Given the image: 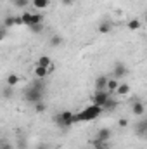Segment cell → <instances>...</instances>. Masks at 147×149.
Returning <instances> with one entry per match:
<instances>
[{
	"instance_id": "ac0fdd59",
	"label": "cell",
	"mask_w": 147,
	"mask_h": 149,
	"mask_svg": "<svg viewBox=\"0 0 147 149\" xmlns=\"http://www.w3.org/2000/svg\"><path fill=\"white\" fill-rule=\"evenodd\" d=\"M21 17H23V23H24V26H28V28H30V26L33 24V14H31V12H24Z\"/></svg>"
},
{
	"instance_id": "9a60e30c",
	"label": "cell",
	"mask_w": 147,
	"mask_h": 149,
	"mask_svg": "<svg viewBox=\"0 0 147 149\" xmlns=\"http://www.w3.org/2000/svg\"><path fill=\"white\" fill-rule=\"evenodd\" d=\"M12 95H14V87L5 85V87H3V90H2V97H3V99H10Z\"/></svg>"
},
{
	"instance_id": "d6a6232c",
	"label": "cell",
	"mask_w": 147,
	"mask_h": 149,
	"mask_svg": "<svg viewBox=\"0 0 147 149\" xmlns=\"http://www.w3.org/2000/svg\"><path fill=\"white\" fill-rule=\"evenodd\" d=\"M146 137H147V135H146Z\"/></svg>"
},
{
	"instance_id": "4316f807",
	"label": "cell",
	"mask_w": 147,
	"mask_h": 149,
	"mask_svg": "<svg viewBox=\"0 0 147 149\" xmlns=\"http://www.w3.org/2000/svg\"><path fill=\"white\" fill-rule=\"evenodd\" d=\"M0 149H14V144L7 142V141L3 139V141H2V144H0Z\"/></svg>"
},
{
	"instance_id": "cb8c5ba5",
	"label": "cell",
	"mask_w": 147,
	"mask_h": 149,
	"mask_svg": "<svg viewBox=\"0 0 147 149\" xmlns=\"http://www.w3.org/2000/svg\"><path fill=\"white\" fill-rule=\"evenodd\" d=\"M12 3H14V7H17V9H24V7L30 3V0H12Z\"/></svg>"
},
{
	"instance_id": "9c48e42d",
	"label": "cell",
	"mask_w": 147,
	"mask_h": 149,
	"mask_svg": "<svg viewBox=\"0 0 147 149\" xmlns=\"http://www.w3.org/2000/svg\"><path fill=\"white\" fill-rule=\"evenodd\" d=\"M107 81H109L107 76L99 74V76L95 78V90H107Z\"/></svg>"
},
{
	"instance_id": "e0dca14e",
	"label": "cell",
	"mask_w": 147,
	"mask_h": 149,
	"mask_svg": "<svg viewBox=\"0 0 147 149\" xmlns=\"http://www.w3.org/2000/svg\"><path fill=\"white\" fill-rule=\"evenodd\" d=\"M31 3H33V7H37V9H47L49 3H50V0H31Z\"/></svg>"
},
{
	"instance_id": "ffe728a7",
	"label": "cell",
	"mask_w": 147,
	"mask_h": 149,
	"mask_svg": "<svg viewBox=\"0 0 147 149\" xmlns=\"http://www.w3.org/2000/svg\"><path fill=\"white\" fill-rule=\"evenodd\" d=\"M17 83H19V76H17V74H9V76H7V85L16 87Z\"/></svg>"
},
{
	"instance_id": "3957f363",
	"label": "cell",
	"mask_w": 147,
	"mask_h": 149,
	"mask_svg": "<svg viewBox=\"0 0 147 149\" xmlns=\"http://www.w3.org/2000/svg\"><path fill=\"white\" fill-rule=\"evenodd\" d=\"M54 123L59 127V128H69L73 123H76V120H74V113L71 111H62L59 113V114H55L54 116Z\"/></svg>"
},
{
	"instance_id": "7a4b0ae2",
	"label": "cell",
	"mask_w": 147,
	"mask_h": 149,
	"mask_svg": "<svg viewBox=\"0 0 147 149\" xmlns=\"http://www.w3.org/2000/svg\"><path fill=\"white\" fill-rule=\"evenodd\" d=\"M102 108L101 106H95V104H92V106H87L83 111L76 113L74 114V120H76V123L78 121H92V120H95V118H99L101 114H102Z\"/></svg>"
},
{
	"instance_id": "83f0119b",
	"label": "cell",
	"mask_w": 147,
	"mask_h": 149,
	"mask_svg": "<svg viewBox=\"0 0 147 149\" xmlns=\"http://www.w3.org/2000/svg\"><path fill=\"white\" fill-rule=\"evenodd\" d=\"M16 148L17 149H26V141H24V139H19V141L16 142Z\"/></svg>"
},
{
	"instance_id": "277c9868",
	"label": "cell",
	"mask_w": 147,
	"mask_h": 149,
	"mask_svg": "<svg viewBox=\"0 0 147 149\" xmlns=\"http://www.w3.org/2000/svg\"><path fill=\"white\" fill-rule=\"evenodd\" d=\"M109 97H111L109 90H95V92H94V97H92V102H94L95 106L104 108V106H106V102L109 101Z\"/></svg>"
},
{
	"instance_id": "d4e9b609",
	"label": "cell",
	"mask_w": 147,
	"mask_h": 149,
	"mask_svg": "<svg viewBox=\"0 0 147 149\" xmlns=\"http://www.w3.org/2000/svg\"><path fill=\"white\" fill-rule=\"evenodd\" d=\"M45 109H47V106L43 104V101L35 104V111H37V113H45Z\"/></svg>"
},
{
	"instance_id": "8fae6325",
	"label": "cell",
	"mask_w": 147,
	"mask_h": 149,
	"mask_svg": "<svg viewBox=\"0 0 147 149\" xmlns=\"http://www.w3.org/2000/svg\"><path fill=\"white\" fill-rule=\"evenodd\" d=\"M140 26H142V23H140V19H137V17L130 19L128 24H126V28H128L130 31H137V30H140Z\"/></svg>"
},
{
	"instance_id": "d6986e66",
	"label": "cell",
	"mask_w": 147,
	"mask_h": 149,
	"mask_svg": "<svg viewBox=\"0 0 147 149\" xmlns=\"http://www.w3.org/2000/svg\"><path fill=\"white\" fill-rule=\"evenodd\" d=\"M128 92H130V85H128V83H119L116 94H118V95H126Z\"/></svg>"
},
{
	"instance_id": "6da1fadb",
	"label": "cell",
	"mask_w": 147,
	"mask_h": 149,
	"mask_svg": "<svg viewBox=\"0 0 147 149\" xmlns=\"http://www.w3.org/2000/svg\"><path fill=\"white\" fill-rule=\"evenodd\" d=\"M43 92H45V85H43V81L37 78L30 87H26V90H24V101L26 102H30V104H37V102H42L43 101Z\"/></svg>"
},
{
	"instance_id": "7c38bea8",
	"label": "cell",
	"mask_w": 147,
	"mask_h": 149,
	"mask_svg": "<svg viewBox=\"0 0 147 149\" xmlns=\"http://www.w3.org/2000/svg\"><path fill=\"white\" fill-rule=\"evenodd\" d=\"M37 66H42V68H50V66H52V59H50L49 56H42V57L38 59Z\"/></svg>"
},
{
	"instance_id": "52a82bcc",
	"label": "cell",
	"mask_w": 147,
	"mask_h": 149,
	"mask_svg": "<svg viewBox=\"0 0 147 149\" xmlns=\"http://www.w3.org/2000/svg\"><path fill=\"white\" fill-rule=\"evenodd\" d=\"M112 23H111V19H102L101 23H99V33H102V35H107V33H111L112 31Z\"/></svg>"
},
{
	"instance_id": "ba28073f",
	"label": "cell",
	"mask_w": 147,
	"mask_h": 149,
	"mask_svg": "<svg viewBox=\"0 0 147 149\" xmlns=\"http://www.w3.org/2000/svg\"><path fill=\"white\" fill-rule=\"evenodd\" d=\"M132 113H133L135 116H144V113H146L144 102H142V101H133V102H132Z\"/></svg>"
},
{
	"instance_id": "2e32d148",
	"label": "cell",
	"mask_w": 147,
	"mask_h": 149,
	"mask_svg": "<svg viewBox=\"0 0 147 149\" xmlns=\"http://www.w3.org/2000/svg\"><path fill=\"white\" fill-rule=\"evenodd\" d=\"M118 87H119V81H118L116 78H109V81H107V90H109L111 94H112V92H116V90H118Z\"/></svg>"
},
{
	"instance_id": "7402d4cb",
	"label": "cell",
	"mask_w": 147,
	"mask_h": 149,
	"mask_svg": "<svg viewBox=\"0 0 147 149\" xmlns=\"http://www.w3.org/2000/svg\"><path fill=\"white\" fill-rule=\"evenodd\" d=\"M14 24H16V16H7L5 21H3V26H5V28H10V26H14Z\"/></svg>"
},
{
	"instance_id": "f1b7e54d",
	"label": "cell",
	"mask_w": 147,
	"mask_h": 149,
	"mask_svg": "<svg viewBox=\"0 0 147 149\" xmlns=\"http://www.w3.org/2000/svg\"><path fill=\"white\" fill-rule=\"evenodd\" d=\"M35 149H50V148H49V144L42 142V144H37V148H35Z\"/></svg>"
},
{
	"instance_id": "1f68e13d",
	"label": "cell",
	"mask_w": 147,
	"mask_h": 149,
	"mask_svg": "<svg viewBox=\"0 0 147 149\" xmlns=\"http://www.w3.org/2000/svg\"><path fill=\"white\" fill-rule=\"evenodd\" d=\"M146 23H147V14H146Z\"/></svg>"
},
{
	"instance_id": "30bf717a",
	"label": "cell",
	"mask_w": 147,
	"mask_h": 149,
	"mask_svg": "<svg viewBox=\"0 0 147 149\" xmlns=\"http://www.w3.org/2000/svg\"><path fill=\"white\" fill-rule=\"evenodd\" d=\"M135 132L139 135H147V118L146 120H140L137 125H135Z\"/></svg>"
},
{
	"instance_id": "5bb4252c",
	"label": "cell",
	"mask_w": 147,
	"mask_h": 149,
	"mask_svg": "<svg viewBox=\"0 0 147 149\" xmlns=\"http://www.w3.org/2000/svg\"><path fill=\"white\" fill-rule=\"evenodd\" d=\"M47 74H49V68H42V66H37V68H35V76H37V78L43 80Z\"/></svg>"
},
{
	"instance_id": "5b68a950",
	"label": "cell",
	"mask_w": 147,
	"mask_h": 149,
	"mask_svg": "<svg viewBox=\"0 0 147 149\" xmlns=\"http://www.w3.org/2000/svg\"><path fill=\"white\" fill-rule=\"evenodd\" d=\"M126 73H128V68H126L123 63H119V61L114 63V68H112V78H116V80H118V78H123Z\"/></svg>"
},
{
	"instance_id": "f546056e",
	"label": "cell",
	"mask_w": 147,
	"mask_h": 149,
	"mask_svg": "<svg viewBox=\"0 0 147 149\" xmlns=\"http://www.w3.org/2000/svg\"><path fill=\"white\" fill-rule=\"evenodd\" d=\"M126 125H128V121H126L125 118H121V120H119V127H126Z\"/></svg>"
},
{
	"instance_id": "4dcf8cb0",
	"label": "cell",
	"mask_w": 147,
	"mask_h": 149,
	"mask_svg": "<svg viewBox=\"0 0 147 149\" xmlns=\"http://www.w3.org/2000/svg\"><path fill=\"white\" fill-rule=\"evenodd\" d=\"M61 2H62L64 5H71V3H73V0H61Z\"/></svg>"
},
{
	"instance_id": "44dd1931",
	"label": "cell",
	"mask_w": 147,
	"mask_h": 149,
	"mask_svg": "<svg viewBox=\"0 0 147 149\" xmlns=\"http://www.w3.org/2000/svg\"><path fill=\"white\" fill-rule=\"evenodd\" d=\"M50 43H52L54 47H61V45L64 43V40H62V37H61V35H54V37L50 38Z\"/></svg>"
},
{
	"instance_id": "4fadbf2b",
	"label": "cell",
	"mask_w": 147,
	"mask_h": 149,
	"mask_svg": "<svg viewBox=\"0 0 147 149\" xmlns=\"http://www.w3.org/2000/svg\"><path fill=\"white\" fill-rule=\"evenodd\" d=\"M118 104H119V102H118L116 99H111V97H109V101L106 102V106H104L102 109H104V111H114V109L118 108Z\"/></svg>"
},
{
	"instance_id": "603a6c76",
	"label": "cell",
	"mask_w": 147,
	"mask_h": 149,
	"mask_svg": "<svg viewBox=\"0 0 147 149\" xmlns=\"http://www.w3.org/2000/svg\"><path fill=\"white\" fill-rule=\"evenodd\" d=\"M30 31L35 33V35H37V33H42V31H43V23H40V24H31V26H30Z\"/></svg>"
},
{
	"instance_id": "484cf974",
	"label": "cell",
	"mask_w": 147,
	"mask_h": 149,
	"mask_svg": "<svg viewBox=\"0 0 147 149\" xmlns=\"http://www.w3.org/2000/svg\"><path fill=\"white\" fill-rule=\"evenodd\" d=\"M43 23V16L42 14H33V24H40Z\"/></svg>"
},
{
	"instance_id": "8992f818",
	"label": "cell",
	"mask_w": 147,
	"mask_h": 149,
	"mask_svg": "<svg viewBox=\"0 0 147 149\" xmlns=\"http://www.w3.org/2000/svg\"><path fill=\"white\" fill-rule=\"evenodd\" d=\"M111 135H112V132H111L109 128H101V130H97V135H95V141H101V142H109L111 141Z\"/></svg>"
}]
</instances>
